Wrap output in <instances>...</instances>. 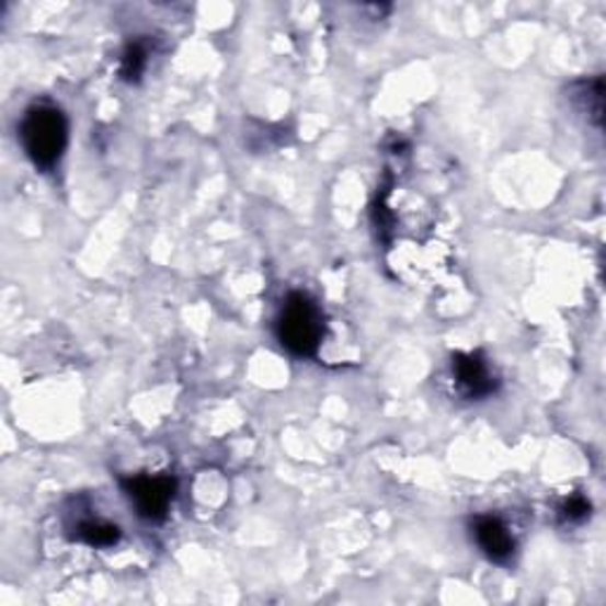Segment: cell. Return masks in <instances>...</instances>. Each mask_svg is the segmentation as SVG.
Segmentation results:
<instances>
[{
    "label": "cell",
    "mask_w": 606,
    "mask_h": 606,
    "mask_svg": "<svg viewBox=\"0 0 606 606\" xmlns=\"http://www.w3.org/2000/svg\"><path fill=\"white\" fill-rule=\"evenodd\" d=\"M20 138L26 157L32 159L38 169L50 171L67 150V116L53 105H34L24 114Z\"/></svg>",
    "instance_id": "cell-1"
},
{
    "label": "cell",
    "mask_w": 606,
    "mask_h": 606,
    "mask_svg": "<svg viewBox=\"0 0 606 606\" xmlns=\"http://www.w3.org/2000/svg\"><path fill=\"white\" fill-rule=\"evenodd\" d=\"M324 322L320 308L306 294L294 291L277 316V339L291 356L313 358L322 342Z\"/></svg>",
    "instance_id": "cell-2"
},
{
    "label": "cell",
    "mask_w": 606,
    "mask_h": 606,
    "mask_svg": "<svg viewBox=\"0 0 606 606\" xmlns=\"http://www.w3.org/2000/svg\"><path fill=\"white\" fill-rule=\"evenodd\" d=\"M124 493L145 522H164L175 498V479L159 477H130L124 481Z\"/></svg>",
    "instance_id": "cell-3"
},
{
    "label": "cell",
    "mask_w": 606,
    "mask_h": 606,
    "mask_svg": "<svg viewBox=\"0 0 606 606\" xmlns=\"http://www.w3.org/2000/svg\"><path fill=\"white\" fill-rule=\"evenodd\" d=\"M453 379L465 398H485L498 389V379L493 377L481 353H457L450 363Z\"/></svg>",
    "instance_id": "cell-4"
},
{
    "label": "cell",
    "mask_w": 606,
    "mask_h": 606,
    "mask_svg": "<svg viewBox=\"0 0 606 606\" xmlns=\"http://www.w3.org/2000/svg\"><path fill=\"white\" fill-rule=\"evenodd\" d=\"M471 534H474L481 552L495 561V564H507L514 557V536L510 534L505 522H500L498 516H477L474 524H471Z\"/></svg>",
    "instance_id": "cell-5"
},
{
    "label": "cell",
    "mask_w": 606,
    "mask_h": 606,
    "mask_svg": "<svg viewBox=\"0 0 606 606\" xmlns=\"http://www.w3.org/2000/svg\"><path fill=\"white\" fill-rule=\"evenodd\" d=\"M571 100L579 105L583 114H587L590 119H595V124H602V114H604V81L597 77L593 81H579L571 88Z\"/></svg>",
    "instance_id": "cell-6"
},
{
    "label": "cell",
    "mask_w": 606,
    "mask_h": 606,
    "mask_svg": "<svg viewBox=\"0 0 606 606\" xmlns=\"http://www.w3.org/2000/svg\"><path fill=\"white\" fill-rule=\"evenodd\" d=\"M119 538H122L119 526L100 522V519H88L77 526V540L91 547H112L119 542Z\"/></svg>",
    "instance_id": "cell-7"
},
{
    "label": "cell",
    "mask_w": 606,
    "mask_h": 606,
    "mask_svg": "<svg viewBox=\"0 0 606 606\" xmlns=\"http://www.w3.org/2000/svg\"><path fill=\"white\" fill-rule=\"evenodd\" d=\"M147 67V50L142 43H130V46L122 55V67L119 73L122 79L128 83H138Z\"/></svg>",
    "instance_id": "cell-8"
},
{
    "label": "cell",
    "mask_w": 606,
    "mask_h": 606,
    "mask_svg": "<svg viewBox=\"0 0 606 606\" xmlns=\"http://www.w3.org/2000/svg\"><path fill=\"white\" fill-rule=\"evenodd\" d=\"M590 516V502L583 495H571L569 500L561 502L559 519L564 524H581Z\"/></svg>",
    "instance_id": "cell-9"
}]
</instances>
